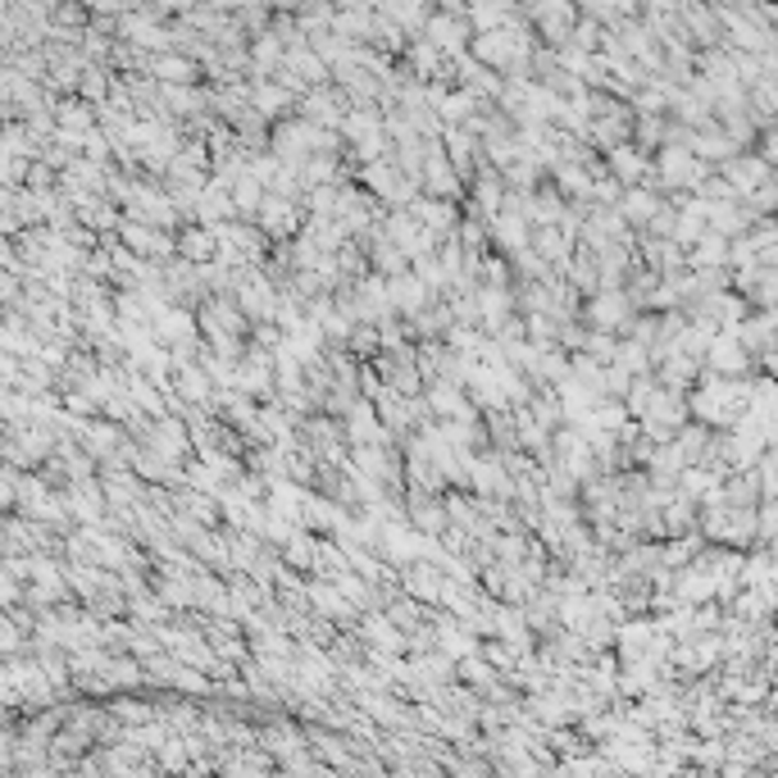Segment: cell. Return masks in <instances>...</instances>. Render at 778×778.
I'll return each mask as SVG.
<instances>
[{
  "mask_svg": "<svg viewBox=\"0 0 778 778\" xmlns=\"http://www.w3.org/2000/svg\"><path fill=\"white\" fill-rule=\"evenodd\" d=\"M174 255H183V260H191V264L215 260V255H219L215 228H206V223H178V228H174Z\"/></svg>",
  "mask_w": 778,
  "mask_h": 778,
  "instance_id": "cell-18",
  "label": "cell"
},
{
  "mask_svg": "<svg viewBox=\"0 0 778 778\" xmlns=\"http://www.w3.org/2000/svg\"><path fill=\"white\" fill-rule=\"evenodd\" d=\"M633 300L624 296V287H596L592 296H583V306H579V319L588 328H601V332H615L624 337L628 324H633Z\"/></svg>",
  "mask_w": 778,
  "mask_h": 778,
  "instance_id": "cell-2",
  "label": "cell"
},
{
  "mask_svg": "<svg viewBox=\"0 0 778 778\" xmlns=\"http://www.w3.org/2000/svg\"><path fill=\"white\" fill-rule=\"evenodd\" d=\"M560 219H565V196L551 178H543L528 191V223L543 228V223H560Z\"/></svg>",
  "mask_w": 778,
  "mask_h": 778,
  "instance_id": "cell-25",
  "label": "cell"
},
{
  "mask_svg": "<svg viewBox=\"0 0 778 778\" xmlns=\"http://www.w3.org/2000/svg\"><path fill=\"white\" fill-rule=\"evenodd\" d=\"M747 223H752V210L742 206V196H733V200H705V228L710 232L737 237V232H747Z\"/></svg>",
  "mask_w": 778,
  "mask_h": 778,
  "instance_id": "cell-22",
  "label": "cell"
},
{
  "mask_svg": "<svg viewBox=\"0 0 778 778\" xmlns=\"http://www.w3.org/2000/svg\"><path fill=\"white\" fill-rule=\"evenodd\" d=\"M615 347H620V337H615V332L588 328V332H583V347H579V351H583V355H592L596 364H611V360H615Z\"/></svg>",
  "mask_w": 778,
  "mask_h": 778,
  "instance_id": "cell-32",
  "label": "cell"
},
{
  "mask_svg": "<svg viewBox=\"0 0 778 778\" xmlns=\"http://www.w3.org/2000/svg\"><path fill=\"white\" fill-rule=\"evenodd\" d=\"M132 387H138V401L146 405V415H155V419H160V415H164V401H160V392H151L146 383H132Z\"/></svg>",
  "mask_w": 778,
  "mask_h": 778,
  "instance_id": "cell-35",
  "label": "cell"
},
{
  "mask_svg": "<svg viewBox=\"0 0 778 778\" xmlns=\"http://www.w3.org/2000/svg\"><path fill=\"white\" fill-rule=\"evenodd\" d=\"M210 396H215V383L200 369V360L174 369V405H210Z\"/></svg>",
  "mask_w": 778,
  "mask_h": 778,
  "instance_id": "cell-21",
  "label": "cell"
},
{
  "mask_svg": "<svg viewBox=\"0 0 778 778\" xmlns=\"http://www.w3.org/2000/svg\"><path fill=\"white\" fill-rule=\"evenodd\" d=\"M473 296H479V332H483V337H492L505 319L515 315L511 287H487V283H479V287H473Z\"/></svg>",
  "mask_w": 778,
  "mask_h": 778,
  "instance_id": "cell-19",
  "label": "cell"
},
{
  "mask_svg": "<svg viewBox=\"0 0 778 778\" xmlns=\"http://www.w3.org/2000/svg\"><path fill=\"white\" fill-rule=\"evenodd\" d=\"M637 419H651V424H665L679 432L692 415H688V392H673V387H656L651 401H647V410H642Z\"/></svg>",
  "mask_w": 778,
  "mask_h": 778,
  "instance_id": "cell-20",
  "label": "cell"
},
{
  "mask_svg": "<svg viewBox=\"0 0 778 778\" xmlns=\"http://www.w3.org/2000/svg\"><path fill=\"white\" fill-rule=\"evenodd\" d=\"M688 415L701 419L705 428H733L752 415V374L742 379H720V374H697L688 387Z\"/></svg>",
  "mask_w": 778,
  "mask_h": 778,
  "instance_id": "cell-1",
  "label": "cell"
},
{
  "mask_svg": "<svg viewBox=\"0 0 778 778\" xmlns=\"http://www.w3.org/2000/svg\"><path fill=\"white\" fill-rule=\"evenodd\" d=\"M710 432H715V428H705L701 419H688L679 432H673V447H679L683 464H705V451H710Z\"/></svg>",
  "mask_w": 778,
  "mask_h": 778,
  "instance_id": "cell-28",
  "label": "cell"
},
{
  "mask_svg": "<svg viewBox=\"0 0 778 778\" xmlns=\"http://www.w3.org/2000/svg\"><path fill=\"white\" fill-rule=\"evenodd\" d=\"M396 583H401L405 596H415V601H424V605H437V601H442L447 569L432 565V560H415V556H410V560L396 569Z\"/></svg>",
  "mask_w": 778,
  "mask_h": 778,
  "instance_id": "cell-8",
  "label": "cell"
},
{
  "mask_svg": "<svg viewBox=\"0 0 778 778\" xmlns=\"http://www.w3.org/2000/svg\"><path fill=\"white\" fill-rule=\"evenodd\" d=\"M306 223V210L296 206V200L287 196H274V191H264L260 200V210H255V228L269 237V242H287V237Z\"/></svg>",
  "mask_w": 778,
  "mask_h": 778,
  "instance_id": "cell-7",
  "label": "cell"
},
{
  "mask_svg": "<svg viewBox=\"0 0 778 778\" xmlns=\"http://www.w3.org/2000/svg\"><path fill=\"white\" fill-rule=\"evenodd\" d=\"M123 242L132 255H142V260H164V255H174V232H164V228H151V223H123Z\"/></svg>",
  "mask_w": 778,
  "mask_h": 778,
  "instance_id": "cell-16",
  "label": "cell"
},
{
  "mask_svg": "<svg viewBox=\"0 0 778 778\" xmlns=\"http://www.w3.org/2000/svg\"><path fill=\"white\" fill-rule=\"evenodd\" d=\"M605 174H611L620 187H633V183H642L651 174V155L637 151L633 142H620V146L605 151Z\"/></svg>",
  "mask_w": 778,
  "mask_h": 778,
  "instance_id": "cell-15",
  "label": "cell"
},
{
  "mask_svg": "<svg viewBox=\"0 0 778 778\" xmlns=\"http://www.w3.org/2000/svg\"><path fill=\"white\" fill-rule=\"evenodd\" d=\"M191 315H196L200 337H251V324H246L242 310H237L232 296H206Z\"/></svg>",
  "mask_w": 778,
  "mask_h": 778,
  "instance_id": "cell-3",
  "label": "cell"
},
{
  "mask_svg": "<svg viewBox=\"0 0 778 778\" xmlns=\"http://www.w3.org/2000/svg\"><path fill=\"white\" fill-rule=\"evenodd\" d=\"M114 715H119V720H128V724H151V720L160 715V710H151V705H146V701H138V697H128V701L119 697V701H114Z\"/></svg>",
  "mask_w": 778,
  "mask_h": 778,
  "instance_id": "cell-34",
  "label": "cell"
},
{
  "mask_svg": "<svg viewBox=\"0 0 778 778\" xmlns=\"http://www.w3.org/2000/svg\"><path fill=\"white\" fill-rule=\"evenodd\" d=\"M383 228H387V237H392V242L405 251V255H424V251H432L437 242H432V237L415 223V215L410 210H405V206H392V210H383Z\"/></svg>",
  "mask_w": 778,
  "mask_h": 778,
  "instance_id": "cell-14",
  "label": "cell"
},
{
  "mask_svg": "<svg viewBox=\"0 0 778 778\" xmlns=\"http://www.w3.org/2000/svg\"><path fill=\"white\" fill-rule=\"evenodd\" d=\"M720 174L733 183V191L737 196H747L752 187H760V183H769L774 178V164L769 160H760L756 151H737V155H728L724 164H715Z\"/></svg>",
  "mask_w": 778,
  "mask_h": 778,
  "instance_id": "cell-13",
  "label": "cell"
},
{
  "mask_svg": "<svg viewBox=\"0 0 778 778\" xmlns=\"http://www.w3.org/2000/svg\"><path fill=\"white\" fill-rule=\"evenodd\" d=\"M228 196H232V215H237V219H255L260 200H264V187H260L251 174H242V178L228 183Z\"/></svg>",
  "mask_w": 778,
  "mask_h": 778,
  "instance_id": "cell-30",
  "label": "cell"
},
{
  "mask_svg": "<svg viewBox=\"0 0 778 778\" xmlns=\"http://www.w3.org/2000/svg\"><path fill=\"white\" fill-rule=\"evenodd\" d=\"M306 592H310V611H315V615L332 620L337 628H351V624H355L360 611L347 601V592L337 588L332 579H315V573H310V579H306Z\"/></svg>",
  "mask_w": 778,
  "mask_h": 778,
  "instance_id": "cell-11",
  "label": "cell"
},
{
  "mask_svg": "<svg viewBox=\"0 0 778 778\" xmlns=\"http://www.w3.org/2000/svg\"><path fill=\"white\" fill-rule=\"evenodd\" d=\"M701 369L705 374H720V379H742V374H756L752 369V351L737 342L733 332H715L705 342V355H701Z\"/></svg>",
  "mask_w": 778,
  "mask_h": 778,
  "instance_id": "cell-4",
  "label": "cell"
},
{
  "mask_svg": "<svg viewBox=\"0 0 778 778\" xmlns=\"http://www.w3.org/2000/svg\"><path fill=\"white\" fill-rule=\"evenodd\" d=\"M651 374H656V383H660V387L688 392V387L697 383V374H701V360H692V355H683V351H673V347H669V355L651 369Z\"/></svg>",
  "mask_w": 778,
  "mask_h": 778,
  "instance_id": "cell-24",
  "label": "cell"
},
{
  "mask_svg": "<svg viewBox=\"0 0 778 778\" xmlns=\"http://www.w3.org/2000/svg\"><path fill=\"white\" fill-rule=\"evenodd\" d=\"M688 269H728V237L705 228L688 246Z\"/></svg>",
  "mask_w": 778,
  "mask_h": 778,
  "instance_id": "cell-27",
  "label": "cell"
},
{
  "mask_svg": "<svg viewBox=\"0 0 778 778\" xmlns=\"http://www.w3.org/2000/svg\"><path fill=\"white\" fill-rule=\"evenodd\" d=\"M351 633L364 642L369 656H405V633L383 615V611H360Z\"/></svg>",
  "mask_w": 778,
  "mask_h": 778,
  "instance_id": "cell-6",
  "label": "cell"
},
{
  "mask_svg": "<svg viewBox=\"0 0 778 778\" xmlns=\"http://www.w3.org/2000/svg\"><path fill=\"white\" fill-rule=\"evenodd\" d=\"M415 215V223L432 237V242H442V237H451L456 232V223H460V200H442V196H415L410 206H405Z\"/></svg>",
  "mask_w": 778,
  "mask_h": 778,
  "instance_id": "cell-9",
  "label": "cell"
},
{
  "mask_svg": "<svg viewBox=\"0 0 778 778\" xmlns=\"http://www.w3.org/2000/svg\"><path fill=\"white\" fill-rule=\"evenodd\" d=\"M128 210H132V219H138V223H151V228H164V232H174L183 223L164 187H146L138 196H128Z\"/></svg>",
  "mask_w": 778,
  "mask_h": 778,
  "instance_id": "cell-12",
  "label": "cell"
},
{
  "mask_svg": "<svg viewBox=\"0 0 778 778\" xmlns=\"http://www.w3.org/2000/svg\"><path fill=\"white\" fill-rule=\"evenodd\" d=\"M473 651H479V656H483V660H487L496 673H511V669L519 665V656H524V651H515V647H511V642H501L496 633L479 637V647H473Z\"/></svg>",
  "mask_w": 778,
  "mask_h": 778,
  "instance_id": "cell-31",
  "label": "cell"
},
{
  "mask_svg": "<svg viewBox=\"0 0 778 778\" xmlns=\"http://www.w3.org/2000/svg\"><path fill=\"white\" fill-rule=\"evenodd\" d=\"M524 319V337H528V347L533 351H560V319L551 315H519Z\"/></svg>",
  "mask_w": 778,
  "mask_h": 778,
  "instance_id": "cell-29",
  "label": "cell"
},
{
  "mask_svg": "<svg viewBox=\"0 0 778 778\" xmlns=\"http://www.w3.org/2000/svg\"><path fill=\"white\" fill-rule=\"evenodd\" d=\"M573 242H579V232H569V228H560V223H543V228L528 232V246L543 255L551 269H560V274H565V260H569Z\"/></svg>",
  "mask_w": 778,
  "mask_h": 778,
  "instance_id": "cell-17",
  "label": "cell"
},
{
  "mask_svg": "<svg viewBox=\"0 0 778 778\" xmlns=\"http://www.w3.org/2000/svg\"><path fill=\"white\" fill-rule=\"evenodd\" d=\"M660 191H651V187H642V183H633V187H624L620 191V200H615V210L624 215V223L628 228H642V223H647L656 210H660Z\"/></svg>",
  "mask_w": 778,
  "mask_h": 778,
  "instance_id": "cell-23",
  "label": "cell"
},
{
  "mask_svg": "<svg viewBox=\"0 0 778 778\" xmlns=\"http://www.w3.org/2000/svg\"><path fill=\"white\" fill-rule=\"evenodd\" d=\"M200 633H206V642H210L215 660H223V665H232V669H242V665L251 660V647H246V628L237 624V620H219V615H206V620H200Z\"/></svg>",
  "mask_w": 778,
  "mask_h": 778,
  "instance_id": "cell-5",
  "label": "cell"
},
{
  "mask_svg": "<svg viewBox=\"0 0 778 778\" xmlns=\"http://www.w3.org/2000/svg\"><path fill=\"white\" fill-rule=\"evenodd\" d=\"M387 300H392V315L396 319H410V315H419L424 306H432V287L415 274V269H401V274H392L387 278Z\"/></svg>",
  "mask_w": 778,
  "mask_h": 778,
  "instance_id": "cell-10",
  "label": "cell"
},
{
  "mask_svg": "<svg viewBox=\"0 0 778 778\" xmlns=\"http://www.w3.org/2000/svg\"><path fill=\"white\" fill-rule=\"evenodd\" d=\"M742 206L752 210V219H765V215H774V210H778V183L769 178V183L752 187L747 196H742Z\"/></svg>",
  "mask_w": 778,
  "mask_h": 778,
  "instance_id": "cell-33",
  "label": "cell"
},
{
  "mask_svg": "<svg viewBox=\"0 0 778 778\" xmlns=\"http://www.w3.org/2000/svg\"><path fill=\"white\" fill-rule=\"evenodd\" d=\"M405 660H410V669L419 673V679H424L428 688H442V683H451V679H456V656H447L442 647L419 651V656H405Z\"/></svg>",
  "mask_w": 778,
  "mask_h": 778,
  "instance_id": "cell-26",
  "label": "cell"
}]
</instances>
